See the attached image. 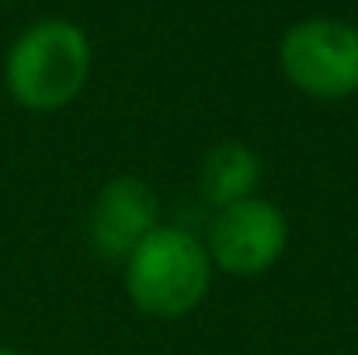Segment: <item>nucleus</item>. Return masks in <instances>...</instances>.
Returning <instances> with one entry per match:
<instances>
[{
  "label": "nucleus",
  "mask_w": 358,
  "mask_h": 355,
  "mask_svg": "<svg viewBox=\"0 0 358 355\" xmlns=\"http://www.w3.org/2000/svg\"><path fill=\"white\" fill-rule=\"evenodd\" d=\"M213 279L209 251L181 227H153L125 258V293L150 317L192 314Z\"/></svg>",
  "instance_id": "nucleus-2"
},
{
  "label": "nucleus",
  "mask_w": 358,
  "mask_h": 355,
  "mask_svg": "<svg viewBox=\"0 0 358 355\" xmlns=\"http://www.w3.org/2000/svg\"><path fill=\"white\" fill-rule=\"evenodd\" d=\"M289 244V223L278 206L268 199H243L220 209L209 230V258L230 275H261L268 272Z\"/></svg>",
  "instance_id": "nucleus-4"
},
{
  "label": "nucleus",
  "mask_w": 358,
  "mask_h": 355,
  "mask_svg": "<svg viewBox=\"0 0 358 355\" xmlns=\"http://www.w3.org/2000/svg\"><path fill=\"white\" fill-rule=\"evenodd\" d=\"M157 227V195L146 181L125 174L108 181L91 206V247L101 258H129Z\"/></svg>",
  "instance_id": "nucleus-5"
},
{
  "label": "nucleus",
  "mask_w": 358,
  "mask_h": 355,
  "mask_svg": "<svg viewBox=\"0 0 358 355\" xmlns=\"http://www.w3.org/2000/svg\"><path fill=\"white\" fill-rule=\"evenodd\" d=\"M0 355H21V352H14V349H0Z\"/></svg>",
  "instance_id": "nucleus-7"
},
{
  "label": "nucleus",
  "mask_w": 358,
  "mask_h": 355,
  "mask_svg": "<svg viewBox=\"0 0 358 355\" xmlns=\"http://www.w3.org/2000/svg\"><path fill=\"white\" fill-rule=\"evenodd\" d=\"M257 181H261V157L243 143H220L202 160V192L220 209L250 199Z\"/></svg>",
  "instance_id": "nucleus-6"
},
{
  "label": "nucleus",
  "mask_w": 358,
  "mask_h": 355,
  "mask_svg": "<svg viewBox=\"0 0 358 355\" xmlns=\"http://www.w3.org/2000/svg\"><path fill=\"white\" fill-rule=\"evenodd\" d=\"M91 42L84 28L63 18H45L24 28L3 60L10 98L28 112H59L87 84Z\"/></svg>",
  "instance_id": "nucleus-1"
},
{
  "label": "nucleus",
  "mask_w": 358,
  "mask_h": 355,
  "mask_svg": "<svg viewBox=\"0 0 358 355\" xmlns=\"http://www.w3.org/2000/svg\"><path fill=\"white\" fill-rule=\"evenodd\" d=\"M282 74L310 98H348L358 91V28L338 18H306L282 35Z\"/></svg>",
  "instance_id": "nucleus-3"
}]
</instances>
